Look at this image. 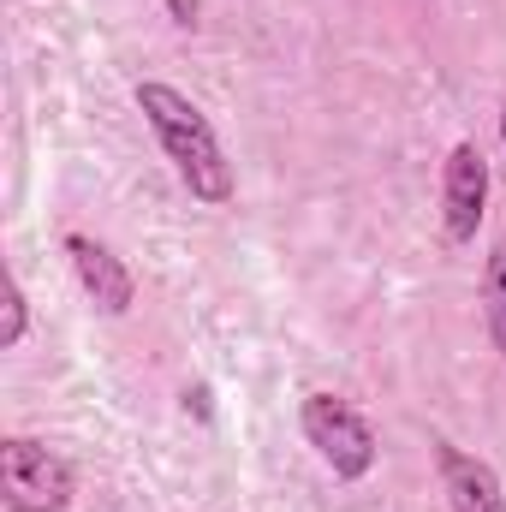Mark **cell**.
<instances>
[{"mask_svg":"<svg viewBox=\"0 0 506 512\" xmlns=\"http://www.w3.org/2000/svg\"><path fill=\"white\" fill-rule=\"evenodd\" d=\"M0 495L12 512H60L72 501V465L42 441H0Z\"/></svg>","mask_w":506,"mask_h":512,"instance_id":"2","label":"cell"},{"mask_svg":"<svg viewBox=\"0 0 506 512\" xmlns=\"http://www.w3.org/2000/svg\"><path fill=\"white\" fill-rule=\"evenodd\" d=\"M435 459H441V483H447V501L453 512H506V495L501 483H495V471L483 465V459H471V453H459V447H435Z\"/></svg>","mask_w":506,"mask_h":512,"instance_id":"6","label":"cell"},{"mask_svg":"<svg viewBox=\"0 0 506 512\" xmlns=\"http://www.w3.org/2000/svg\"><path fill=\"white\" fill-rule=\"evenodd\" d=\"M298 423H304V441L322 453V465H328L334 477H364V471L376 465V435H370V423H364L346 399L310 393L304 411H298Z\"/></svg>","mask_w":506,"mask_h":512,"instance_id":"3","label":"cell"},{"mask_svg":"<svg viewBox=\"0 0 506 512\" xmlns=\"http://www.w3.org/2000/svg\"><path fill=\"white\" fill-rule=\"evenodd\" d=\"M167 6H173L179 24H197V0H167Z\"/></svg>","mask_w":506,"mask_h":512,"instance_id":"9","label":"cell"},{"mask_svg":"<svg viewBox=\"0 0 506 512\" xmlns=\"http://www.w3.org/2000/svg\"><path fill=\"white\" fill-rule=\"evenodd\" d=\"M0 292H6V322H0V346H18V340H24V292H18V280H12V274L0 280Z\"/></svg>","mask_w":506,"mask_h":512,"instance_id":"8","label":"cell"},{"mask_svg":"<svg viewBox=\"0 0 506 512\" xmlns=\"http://www.w3.org/2000/svg\"><path fill=\"white\" fill-rule=\"evenodd\" d=\"M483 310H489V334H495V346H501V358H506V245L489 256V274H483Z\"/></svg>","mask_w":506,"mask_h":512,"instance_id":"7","label":"cell"},{"mask_svg":"<svg viewBox=\"0 0 506 512\" xmlns=\"http://www.w3.org/2000/svg\"><path fill=\"white\" fill-rule=\"evenodd\" d=\"M501 137H506V114H501Z\"/></svg>","mask_w":506,"mask_h":512,"instance_id":"10","label":"cell"},{"mask_svg":"<svg viewBox=\"0 0 506 512\" xmlns=\"http://www.w3.org/2000/svg\"><path fill=\"white\" fill-rule=\"evenodd\" d=\"M137 108H143L149 131L161 137L167 161L179 167V179L191 185V197H203V203H227V197H233V167H227V155H221V143H215V126H209L179 90H167V84H137Z\"/></svg>","mask_w":506,"mask_h":512,"instance_id":"1","label":"cell"},{"mask_svg":"<svg viewBox=\"0 0 506 512\" xmlns=\"http://www.w3.org/2000/svg\"><path fill=\"white\" fill-rule=\"evenodd\" d=\"M489 209V161L477 143H453L447 167H441V215H447V239H477Z\"/></svg>","mask_w":506,"mask_h":512,"instance_id":"4","label":"cell"},{"mask_svg":"<svg viewBox=\"0 0 506 512\" xmlns=\"http://www.w3.org/2000/svg\"><path fill=\"white\" fill-rule=\"evenodd\" d=\"M66 256H72V268H78V280H84V292L108 310V316H126L131 310V274L126 262L108 251V245H96V239H84V233H72L66 239Z\"/></svg>","mask_w":506,"mask_h":512,"instance_id":"5","label":"cell"}]
</instances>
